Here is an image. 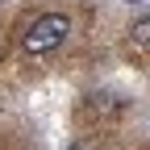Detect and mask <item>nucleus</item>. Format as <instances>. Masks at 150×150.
I'll return each instance as SVG.
<instances>
[{
	"label": "nucleus",
	"instance_id": "f03ea898",
	"mask_svg": "<svg viewBox=\"0 0 150 150\" xmlns=\"http://www.w3.org/2000/svg\"><path fill=\"white\" fill-rule=\"evenodd\" d=\"M129 42H134V46H150V13L134 17V25H129Z\"/></svg>",
	"mask_w": 150,
	"mask_h": 150
},
{
	"label": "nucleus",
	"instance_id": "f257e3e1",
	"mask_svg": "<svg viewBox=\"0 0 150 150\" xmlns=\"http://www.w3.org/2000/svg\"><path fill=\"white\" fill-rule=\"evenodd\" d=\"M71 38V17L59 13V8H50V13H38L33 21L21 29V50L25 54H54L63 42Z\"/></svg>",
	"mask_w": 150,
	"mask_h": 150
}]
</instances>
